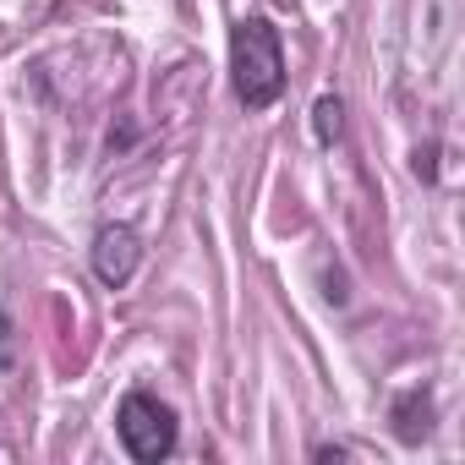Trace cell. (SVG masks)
Here are the masks:
<instances>
[{
  "mask_svg": "<svg viewBox=\"0 0 465 465\" xmlns=\"http://www.w3.org/2000/svg\"><path fill=\"white\" fill-rule=\"evenodd\" d=\"M230 83L242 110H274L285 94V45L269 17H242L230 28Z\"/></svg>",
  "mask_w": 465,
  "mask_h": 465,
  "instance_id": "1",
  "label": "cell"
},
{
  "mask_svg": "<svg viewBox=\"0 0 465 465\" xmlns=\"http://www.w3.org/2000/svg\"><path fill=\"white\" fill-rule=\"evenodd\" d=\"M115 432H121V443H126V454H132L137 465H159V460H170V454H175V438H181L175 411H170L159 394H148V389H132V394L121 400V411H115Z\"/></svg>",
  "mask_w": 465,
  "mask_h": 465,
  "instance_id": "2",
  "label": "cell"
},
{
  "mask_svg": "<svg viewBox=\"0 0 465 465\" xmlns=\"http://www.w3.org/2000/svg\"><path fill=\"white\" fill-rule=\"evenodd\" d=\"M137 263H143V242H137L132 224H104L99 236H94V280H99L104 291L132 285Z\"/></svg>",
  "mask_w": 465,
  "mask_h": 465,
  "instance_id": "3",
  "label": "cell"
},
{
  "mask_svg": "<svg viewBox=\"0 0 465 465\" xmlns=\"http://www.w3.org/2000/svg\"><path fill=\"white\" fill-rule=\"evenodd\" d=\"M432 421H438V405H432V389H400L394 394V405H389V427H394V438L400 443H421L427 432H432Z\"/></svg>",
  "mask_w": 465,
  "mask_h": 465,
  "instance_id": "4",
  "label": "cell"
},
{
  "mask_svg": "<svg viewBox=\"0 0 465 465\" xmlns=\"http://www.w3.org/2000/svg\"><path fill=\"white\" fill-rule=\"evenodd\" d=\"M340 132H345V104H340V94H323V99L312 104V137L329 148Z\"/></svg>",
  "mask_w": 465,
  "mask_h": 465,
  "instance_id": "5",
  "label": "cell"
},
{
  "mask_svg": "<svg viewBox=\"0 0 465 465\" xmlns=\"http://www.w3.org/2000/svg\"><path fill=\"white\" fill-rule=\"evenodd\" d=\"M17 367V323L0 312V372H12Z\"/></svg>",
  "mask_w": 465,
  "mask_h": 465,
  "instance_id": "6",
  "label": "cell"
},
{
  "mask_svg": "<svg viewBox=\"0 0 465 465\" xmlns=\"http://www.w3.org/2000/svg\"><path fill=\"white\" fill-rule=\"evenodd\" d=\"M416 175H421V181H438V143L416 148Z\"/></svg>",
  "mask_w": 465,
  "mask_h": 465,
  "instance_id": "7",
  "label": "cell"
},
{
  "mask_svg": "<svg viewBox=\"0 0 465 465\" xmlns=\"http://www.w3.org/2000/svg\"><path fill=\"white\" fill-rule=\"evenodd\" d=\"M312 460H351L345 443H312Z\"/></svg>",
  "mask_w": 465,
  "mask_h": 465,
  "instance_id": "8",
  "label": "cell"
}]
</instances>
